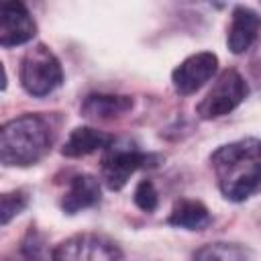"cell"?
Masks as SVG:
<instances>
[{
    "instance_id": "cell-1",
    "label": "cell",
    "mask_w": 261,
    "mask_h": 261,
    "mask_svg": "<svg viewBox=\"0 0 261 261\" xmlns=\"http://www.w3.org/2000/svg\"><path fill=\"white\" fill-rule=\"evenodd\" d=\"M218 190L230 202H243L261 188V141L247 137L218 147L210 155Z\"/></svg>"
},
{
    "instance_id": "cell-2",
    "label": "cell",
    "mask_w": 261,
    "mask_h": 261,
    "mask_svg": "<svg viewBox=\"0 0 261 261\" xmlns=\"http://www.w3.org/2000/svg\"><path fill=\"white\" fill-rule=\"evenodd\" d=\"M51 126L43 116L22 114L0 130V159L4 165L27 167L41 161L51 149Z\"/></svg>"
},
{
    "instance_id": "cell-3",
    "label": "cell",
    "mask_w": 261,
    "mask_h": 261,
    "mask_svg": "<svg viewBox=\"0 0 261 261\" xmlns=\"http://www.w3.org/2000/svg\"><path fill=\"white\" fill-rule=\"evenodd\" d=\"M161 163L155 153H145L128 141H112L102 157V179L108 190L118 192L139 169H151Z\"/></svg>"
},
{
    "instance_id": "cell-4",
    "label": "cell",
    "mask_w": 261,
    "mask_h": 261,
    "mask_svg": "<svg viewBox=\"0 0 261 261\" xmlns=\"http://www.w3.org/2000/svg\"><path fill=\"white\" fill-rule=\"evenodd\" d=\"M63 82V69L53 51L39 43L29 49L20 61V84L22 88L37 98L51 94Z\"/></svg>"
},
{
    "instance_id": "cell-5",
    "label": "cell",
    "mask_w": 261,
    "mask_h": 261,
    "mask_svg": "<svg viewBox=\"0 0 261 261\" xmlns=\"http://www.w3.org/2000/svg\"><path fill=\"white\" fill-rule=\"evenodd\" d=\"M247 94H249V86L243 80V75L234 69H224L216 77V82L208 90V94L202 98L196 112L204 120L220 118V116L232 112L247 98Z\"/></svg>"
},
{
    "instance_id": "cell-6",
    "label": "cell",
    "mask_w": 261,
    "mask_h": 261,
    "mask_svg": "<svg viewBox=\"0 0 261 261\" xmlns=\"http://www.w3.org/2000/svg\"><path fill=\"white\" fill-rule=\"evenodd\" d=\"M120 247L104 234L84 232L59 243L53 261H120Z\"/></svg>"
},
{
    "instance_id": "cell-7",
    "label": "cell",
    "mask_w": 261,
    "mask_h": 261,
    "mask_svg": "<svg viewBox=\"0 0 261 261\" xmlns=\"http://www.w3.org/2000/svg\"><path fill=\"white\" fill-rule=\"evenodd\" d=\"M218 69V57L210 51H200L186 57L171 73V82L175 92L181 96L198 92Z\"/></svg>"
},
{
    "instance_id": "cell-8",
    "label": "cell",
    "mask_w": 261,
    "mask_h": 261,
    "mask_svg": "<svg viewBox=\"0 0 261 261\" xmlns=\"http://www.w3.org/2000/svg\"><path fill=\"white\" fill-rule=\"evenodd\" d=\"M37 33V24L22 2H2L0 4V45L16 47L29 43Z\"/></svg>"
},
{
    "instance_id": "cell-9",
    "label": "cell",
    "mask_w": 261,
    "mask_h": 261,
    "mask_svg": "<svg viewBox=\"0 0 261 261\" xmlns=\"http://www.w3.org/2000/svg\"><path fill=\"white\" fill-rule=\"evenodd\" d=\"M259 33H261V14H257L247 6H237L232 10L228 37H226V45L230 53L234 55L245 53L257 41Z\"/></svg>"
},
{
    "instance_id": "cell-10",
    "label": "cell",
    "mask_w": 261,
    "mask_h": 261,
    "mask_svg": "<svg viewBox=\"0 0 261 261\" xmlns=\"http://www.w3.org/2000/svg\"><path fill=\"white\" fill-rule=\"evenodd\" d=\"M100 202V181L90 173H77L69 179V186L61 198V210L65 214H75L80 210L92 208Z\"/></svg>"
},
{
    "instance_id": "cell-11",
    "label": "cell",
    "mask_w": 261,
    "mask_h": 261,
    "mask_svg": "<svg viewBox=\"0 0 261 261\" xmlns=\"http://www.w3.org/2000/svg\"><path fill=\"white\" fill-rule=\"evenodd\" d=\"M112 141H114V137L104 133V130H98V128H92V126H77L69 133L67 141L63 143L61 155L71 157V159L86 157V155H90L98 149H106Z\"/></svg>"
},
{
    "instance_id": "cell-12",
    "label": "cell",
    "mask_w": 261,
    "mask_h": 261,
    "mask_svg": "<svg viewBox=\"0 0 261 261\" xmlns=\"http://www.w3.org/2000/svg\"><path fill=\"white\" fill-rule=\"evenodd\" d=\"M133 108L130 96H118V94H88L82 102V114L96 120H108L118 118L126 114Z\"/></svg>"
},
{
    "instance_id": "cell-13",
    "label": "cell",
    "mask_w": 261,
    "mask_h": 261,
    "mask_svg": "<svg viewBox=\"0 0 261 261\" xmlns=\"http://www.w3.org/2000/svg\"><path fill=\"white\" fill-rule=\"evenodd\" d=\"M210 222V210L198 200H179L167 218V224L186 230H204Z\"/></svg>"
},
{
    "instance_id": "cell-14",
    "label": "cell",
    "mask_w": 261,
    "mask_h": 261,
    "mask_svg": "<svg viewBox=\"0 0 261 261\" xmlns=\"http://www.w3.org/2000/svg\"><path fill=\"white\" fill-rule=\"evenodd\" d=\"M194 261H249V253L234 243H212L202 247Z\"/></svg>"
},
{
    "instance_id": "cell-15",
    "label": "cell",
    "mask_w": 261,
    "mask_h": 261,
    "mask_svg": "<svg viewBox=\"0 0 261 261\" xmlns=\"http://www.w3.org/2000/svg\"><path fill=\"white\" fill-rule=\"evenodd\" d=\"M29 204V196L22 190L4 192L0 198V222L6 226L16 214H20Z\"/></svg>"
},
{
    "instance_id": "cell-16",
    "label": "cell",
    "mask_w": 261,
    "mask_h": 261,
    "mask_svg": "<svg viewBox=\"0 0 261 261\" xmlns=\"http://www.w3.org/2000/svg\"><path fill=\"white\" fill-rule=\"evenodd\" d=\"M133 200H135L137 208H141L143 212H155L157 206H159V194H157L153 181L151 179H141L135 188Z\"/></svg>"
}]
</instances>
